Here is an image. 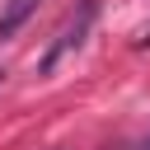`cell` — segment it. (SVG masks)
<instances>
[{"label":"cell","mask_w":150,"mask_h":150,"mask_svg":"<svg viewBox=\"0 0 150 150\" xmlns=\"http://www.w3.org/2000/svg\"><path fill=\"white\" fill-rule=\"evenodd\" d=\"M94 19H98V0H80V5L70 9V19L61 23V33L47 42V52H42V61H38V75H52L61 56H70L75 47H84V38H89Z\"/></svg>","instance_id":"obj_1"},{"label":"cell","mask_w":150,"mask_h":150,"mask_svg":"<svg viewBox=\"0 0 150 150\" xmlns=\"http://www.w3.org/2000/svg\"><path fill=\"white\" fill-rule=\"evenodd\" d=\"M38 5H42V0H5V9H0V42H9V38L38 14Z\"/></svg>","instance_id":"obj_2"},{"label":"cell","mask_w":150,"mask_h":150,"mask_svg":"<svg viewBox=\"0 0 150 150\" xmlns=\"http://www.w3.org/2000/svg\"><path fill=\"white\" fill-rule=\"evenodd\" d=\"M141 150H150V136H145V145H141Z\"/></svg>","instance_id":"obj_3"},{"label":"cell","mask_w":150,"mask_h":150,"mask_svg":"<svg viewBox=\"0 0 150 150\" xmlns=\"http://www.w3.org/2000/svg\"><path fill=\"white\" fill-rule=\"evenodd\" d=\"M0 80H5V70H0Z\"/></svg>","instance_id":"obj_4"}]
</instances>
